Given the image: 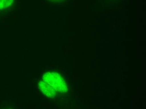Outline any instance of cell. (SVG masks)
<instances>
[{
  "instance_id": "cell-1",
  "label": "cell",
  "mask_w": 146,
  "mask_h": 109,
  "mask_svg": "<svg viewBox=\"0 0 146 109\" xmlns=\"http://www.w3.org/2000/svg\"><path fill=\"white\" fill-rule=\"evenodd\" d=\"M14 0H0V9H6L11 6Z\"/></svg>"
},
{
  "instance_id": "cell-2",
  "label": "cell",
  "mask_w": 146,
  "mask_h": 109,
  "mask_svg": "<svg viewBox=\"0 0 146 109\" xmlns=\"http://www.w3.org/2000/svg\"><path fill=\"white\" fill-rule=\"evenodd\" d=\"M49 1L51 2H53L58 3L63 1H64V0H49Z\"/></svg>"
}]
</instances>
